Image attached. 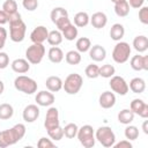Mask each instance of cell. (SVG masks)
<instances>
[{
	"instance_id": "6da1fadb",
	"label": "cell",
	"mask_w": 148,
	"mask_h": 148,
	"mask_svg": "<svg viewBox=\"0 0 148 148\" xmlns=\"http://www.w3.org/2000/svg\"><path fill=\"white\" fill-rule=\"evenodd\" d=\"M25 131L23 124H16L8 130L0 131V148H6L18 142L25 135Z\"/></svg>"
},
{
	"instance_id": "7a4b0ae2",
	"label": "cell",
	"mask_w": 148,
	"mask_h": 148,
	"mask_svg": "<svg viewBox=\"0 0 148 148\" xmlns=\"http://www.w3.org/2000/svg\"><path fill=\"white\" fill-rule=\"evenodd\" d=\"M9 22V37L14 43H21L25 37L27 25L21 18V14L16 13L8 16Z\"/></svg>"
},
{
	"instance_id": "3957f363",
	"label": "cell",
	"mask_w": 148,
	"mask_h": 148,
	"mask_svg": "<svg viewBox=\"0 0 148 148\" xmlns=\"http://www.w3.org/2000/svg\"><path fill=\"white\" fill-rule=\"evenodd\" d=\"M14 87L16 90L24 92L27 95H31L34 92H36L37 90V82L25 75H20L14 80Z\"/></svg>"
},
{
	"instance_id": "277c9868",
	"label": "cell",
	"mask_w": 148,
	"mask_h": 148,
	"mask_svg": "<svg viewBox=\"0 0 148 148\" xmlns=\"http://www.w3.org/2000/svg\"><path fill=\"white\" fill-rule=\"evenodd\" d=\"M82 84H83L82 76L77 73H72L65 79V82H62V88L65 92H67L68 95H75L80 91Z\"/></svg>"
},
{
	"instance_id": "5b68a950",
	"label": "cell",
	"mask_w": 148,
	"mask_h": 148,
	"mask_svg": "<svg viewBox=\"0 0 148 148\" xmlns=\"http://www.w3.org/2000/svg\"><path fill=\"white\" fill-rule=\"evenodd\" d=\"M95 139L103 146V147H113L116 143V135L111 127L109 126H101L97 128L95 133Z\"/></svg>"
},
{
	"instance_id": "8992f818",
	"label": "cell",
	"mask_w": 148,
	"mask_h": 148,
	"mask_svg": "<svg viewBox=\"0 0 148 148\" xmlns=\"http://www.w3.org/2000/svg\"><path fill=\"white\" fill-rule=\"evenodd\" d=\"M80 143L84 147V148H92L95 146L96 139H95V132L92 126L90 125H83L82 127H80L77 130V134H76Z\"/></svg>"
},
{
	"instance_id": "52a82bcc",
	"label": "cell",
	"mask_w": 148,
	"mask_h": 148,
	"mask_svg": "<svg viewBox=\"0 0 148 148\" xmlns=\"http://www.w3.org/2000/svg\"><path fill=\"white\" fill-rule=\"evenodd\" d=\"M131 46L126 42H118L112 50V59L117 64H124L130 59Z\"/></svg>"
},
{
	"instance_id": "ba28073f",
	"label": "cell",
	"mask_w": 148,
	"mask_h": 148,
	"mask_svg": "<svg viewBox=\"0 0 148 148\" xmlns=\"http://www.w3.org/2000/svg\"><path fill=\"white\" fill-rule=\"evenodd\" d=\"M44 56H45V46L43 44L32 43V45H30L25 50V59L32 65L39 64L43 60Z\"/></svg>"
},
{
	"instance_id": "9c48e42d",
	"label": "cell",
	"mask_w": 148,
	"mask_h": 148,
	"mask_svg": "<svg viewBox=\"0 0 148 148\" xmlns=\"http://www.w3.org/2000/svg\"><path fill=\"white\" fill-rule=\"evenodd\" d=\"M110 88L113 92H117L118 95L120 96H124L128 92V84L127 82L125 81V79L123 76H119V75H113L110 77Z\"/></svg>"
},
{
	"instance_id": "30bf717a",
	"label": "cell",
	"mask_w": 148,
	"mask_h": 148,
	"mask_svg": "<svg viewBox=\"0 0 148 148\" xmlns=\"http://www.w3.org/2000/svg\"><path fill=\"white\" fill-rule=\"evenodd\" d=\"M44 126H45L46 131L53 130V128L60 126V123H59V111H58L57 108H54V106L49 108V110L46 111V116H45V120H44Z\"/></svg>"
},
{
	"instance_id": "8fae6325",
	"label": "cell",
	"mask_w": 148,
	"mask_h": 148,
	"mask_svg": "<svg viewBox=\"0 0 148 148\" xmlns=\"http://www.w3.org/2000/svg\"><path fill=\"white\" fill-rule=\"evenodd\" d=\"M130 109L133 111L134 114L140 116L141 118H148V104L140 98H134L131 102V106Z\"/></svg>"
},
{
	"instance_id": "7c38bea8",
	"label": "cell",
	"mask_w": 148,
	"mask_h": 148,
	"mask_svg": "<svg viewBox=\"0 0 148 148\" xmlns=\"http://www.w3.org/2000/svg\"><path fill=\"white\" fill-rule=\"evenodd\" d=\"M49 36V30L44 25H38L36 27L31 34H30V39L32 43H37V44H43Z\"/></svg>"
},
{
	"instance_id": "4fadbf2b",
	"label": "cell",
	"mask_w": 148,
	"mask_h": 148,
	"mask_svg": "<svg viewBox=\"0 0 148 148\" xmlns=\"http://www.w3.org/2000/svg\"><path fill=\"white\" fill-rule=\"evenodd\" d=\"M54 95L50 90H40L37 92L35 101L39 106H51L54 103Z\"/></svg>"
},
{
	"instance_id": "5bb4252c",
	"label": "cell",
	"mask_w": 148,
	"mask_h": 148,
	"mask_svg": "<svg viewBox=\"0 0 148 148\" xmlns=\"http://www.w3.org/2000/svg\"><path fill=\"white\" fill-rule=\"evenodd\" d=\"M22 117L25 123H34L39 117V108L36 104L27 105L22 112Z\"/></svg>"
},
{
	"instance_id": "9a60e30c",
	"label": "cell",
	"mask_w": 148,
	"mask_h": 148,
	"mask_svg": "<svg viewBox=\"0 0 148 148\" xmlns=\"http://www.w3.org/2000/svg\"><path fill=\"white\" fill-rule=\"evenodd\" d=\"M132 69L139 72V71H147L148 69V56H133L131 58L130 62Z\"/></svg>"
},
{
	"instance_id": "2e32d148",
	"label": "cell",
	"mask_w": 148,
	"mask_h": 148,
	"mask_svg": "<svg viewBox=\"0 0 148 148\" xmlns=\"http://www.w3.org/2000/svg\"><path fill=\"white\" fill-rule=\"evenodd\" d=\"M99 105L103 109H111L116 104V95L112 91H104L98 98Z\"/></svg>"
},
{
	"instance_id": "e0dca14e",
	"label": "cell",
	"mask_w": 148,
	"mask_h": 148,
	"mask_svg": "<svg viewBox=\"0 0 148 148\" xmlns=\"http://www.w3.org/2000/svg\"><path fill=\"white\" fill-rule=\"evenodd\" d=\"M89 22L91 23V25H92L94 28H96V29H102V28H104V27L106 25V23H108V16H106L105 13H103V12H96V13H94V14L91 15Z\"/></svg>"
},
{
	"instance_id": "ac0fdd59",
	"label": "cell",
	"mask_w": 148,
	"mask_h": 148,
	"mask_svg": "<svg viewBox=\"0 0 148 148\" xmlns=\"http://www.w3.org/2000/svg\"><path fill=\"white\" fill-rule=\"evenodd\" d=\"M89 57L96 62L103 61L106 57V50L102 45L96 44V45H94L89 49Z\"/></svg>"
},
{
	"instance_id": "d6986e66",
	"label": "cell",
	"mask_w": 148,
	"mask_h": 148,
	"mask_svg": "<svg viewBox=\"0 0 148 148\" xmlns=\"http://www.w3.org/2000/svg\"><path fill=\"white\" fill-rule=\"evenodd\" d=\"M10 66H12V69L18 74H24L30 69V62L27 59H22V58L13 60Z\"/></svg>"
},
{
	"instance_id": "ffe728a7",
	"label": "cell",
	"mask_w": 148,
	"mask_h": 148,
	"mask_svg": "<svg viewBox=\"0 0 148 148\" xmlns=\"http://www.w3.org/2000/svg\"><path fill=\"white\" fill-rule=\"evenodd\" d=\"M45 86H46L47 90H50L51 92H57L62 88V80L59 76L52 75V76H49L46 79Z\"/></svg>"
},
{
	"instance_id": "44dd1931",
	"label": "cell",
	"mask_w": 148,
	"mask_h": 148,
	"mask_svg": "<svg viewBox=\"0 0 148 148\" xmlns=\"http://www.w3.org/2000/svg\"><path fill=\"white\" fill-rule=\"evenodd\" d=\"M133 47L138 53L146 52L147 49H148V38L146 36H143V35L136 36L133 39Z\"/></svg>"
},
{
	"instance_id": "7402d4cb",
	"label": "cell",
	"mask_w": 148,
	"mask_h": 148,
	"mask_svg": "<svg viewBox=\"0 0 148 148\" xmlns=\"http://www.w3.org/2000/svg\"><path fill=\"white\" fill-rule=\"evenodd\" d=\"M128 89H131L134 94H141L146 90V81L141 77H134L130 81Z\"/></svg>"
},
{
	"instance_id": "603a6c76",
	"label": "cell",
	"mask_w": 148,
	"mask_h": 148,
	"mask_svg": "<svg viewBox=\"0 0 148 148\" xmlns=\"http://www.w3.org/2000/svg\"><path fill=\"white\" fill-rule=\"evenodd\" d=\"M47 57H49V60L53 64H59L64 60V52L60 47L58 46H52L50 50H49V53H47Z\"/></svg>"
},
{
	"instance_id": "cb8c5ba5",
	"label": "cell",
	"mask_w": 148,
	"mask_h": 148,
	"mask_svg": "<svg viewBox=\"0 0 148 148\" xmlns=\"http://www.w3.org/2000/svg\"><path fill=\"white\" fill-rule=\"evenodd\" d=\"M125 35V28L120 23H114L110 29V37L112 40L119 42Z\"/></svg>"
},
{
	"instance_id": "d4e9b609",
	"label": "cell",
	"mask_w": 148,
	"mask_h": 148,
	"mask_svg": "<svg viewBox=\"0 0 148 148\" xmlns=\"http://www.w3.org/2000/svg\"><path fill=\"white\" fill-rule=\"evenodd\" d=\"M89 21H90V17L87 12H79L74 15V25L76 28H83L88 25Z\"/></svg>"
},
{
	"instance_id": "484cf974",
	"label": "cell",
	"mask_w": 148,
	"mask_h": 148,
	"mask_svg": "<svg viewBox=\"0 0 148 148\" xmlns=\"http://www.w3.org/2000/svg\"><path fill=\"white\" fill-rule=\"evenodd\" d=\"M134 120V113L131 109H123L118 113V121L124 125H128Z\"/></svg>"
},
{
	"instance_id": "4316f807",
	"label": "cell",
	"mask_w": 148,
	"mask_h": 148,
	"mask_svg": "<svg viewBox=\"0 0 148 148\" xmlns=\"http://www.w3.org/2000/svg\"><path fill=\"white\" fill-rule=\"evenodd\" d=\"M114 13L119 17H125L130 14V5L127 0H123L120 2L114 3Z\"/></svg>"
},
{
	"instance_id": "83f0119b",
	"label": "cell",
	"mask_w": 148,
	"mask_h": 148,
	"mask_svg": "<svg viewBox=\"0 0 148 148\" xmlns=\"http://www.w3.org/2000/svg\"><path fill=\"white\" fill-rule=\"evenodd\" d=\"M50 17H51V21L56 24L58 21H60L61 18L64 17H68V12L62 8V7H56L51 10V14H50Z\"/></svg>"
},
{
	"instance_id": "f1b7e54d",
	"label": "cell",
	"mask_w": 148,
	"mask_h": 148,
	"mask_svg": "<svg viewBox=\"0 0 148 148\" xmlns=\"http://www.w3.org/2000/svg\"><path fill=\"white\" fill-rule=\"evenodd\" d=\"M62 34L61 31L59 30H52V31H49V36H47V43L52 46H58L59 44H61L62 42Z\"/></svg>"
},
{
	"instance_id": "f546056e",
	"label": "cell",
	"mask_w": 148,
	"mask_h": 148,
	"mask_svg": "<svg viewBox=\"0 0 148 148\" xmlns=\"http://www.w3.org/2000/svg\"><path fill=\"white\" fill-rule=\"evenodd\" d=\"M75 46H76V51H79L80 53H84L89 51V49L91 47V42L88 37H80L76 40Z\"/></svg>"
},
{
	"instance_id": "4dcf8cb0",
	"label": "cell",
	"mask_w": 148,
	"mask_h": 148,
	"mask_svg": "<svg viewBox=\"0 0 148 148\" xmlns=\"http://www.w3.org/2000/svg\"><path fill=\"white\" fill-rule=\"evenodd\" d=\"M65 60L68 65H79L81 62V53L75 50H71L66 53Z\"/></svg>"
},
{
	"instance_id": "1f68e13d",
	"label": "cell",
	"mask_w": 148,
	"mask_h": 148,
	"mask_svg": "<svg viewBox=\"0 0 148 148\" xmlns=\"http://www.w3.org/2000/svg\"><path fill=\"white\" fill-rule=\"evenodd\" d=\"M14 114V109L10 104L8 103H2L0 104V119L1 120H7L10 119Z\"/></svg>"
},
{
	"instance_id": "d6a6232c",
	"label": "cell",
	"mask_w": 148,
	"mask_h": 148,
	"mask_svg": "<svg viewBox=\"0 0 148 148\" xmlns=\"http://www.w3.org/2000/svg\"><path fill=\"white\" fill-rule=\"evenodd\" d=\"M61 34H62V37H65V39H67V40H74L77 37L79 31H77V28L74 24L71 23L69 25H67L61 31Z\"/></svg>"
},
{
	"instance_id": "836d02e7",
	"label": "cell",
	"mask_w": 148,
	"mask_h": 148,
	"mask_svg": "<svg viewBox=\"0 0 148 148\" xmlns=\"http://www.w3.org/2000/svg\"><path fill=\"white\" fill-rule=\"evenodd\" d=\"M2 10H3L8 16L18 13L16 1H15V0H6V1L3 2V5H2Z\"/></svg>"
},
{
	"instance_id": "e575fe53",
	"label": "cell",
	"mask_w": 148,
	"mask_h": 148,
	"mask_svg": "<svg viewBox=\"0 0 148 148\" xmlns=\"http://www.w3.org/2000/svg\"><path fill=\"white\" fill-rule=\"evenodd\" d=\"M114 73H116V68L112 65H110V64L103 65L102 67H99V71H98L99 76L105 77V79H110L111 76L114 75Z\"/></svg>"
},
{
	"instance_id": "d590c367",
	"label": "cell",
	"mask_w": 148,
	"mask_h": 148,
	"mask_svg": "<svg viewBox=\"0 0 148 148\" xmlns=\"http://www.w3.org/2000/svg\"><path fill=\"white\" fill-rule=\"evenodd\" d=\"M62 130H64V135H65L67 139H74V138L76 136V134H77L79 127H77L76 124L69 123V124H67Z\"/></svg>"
},
{
	"instance_id": "8d00e7d4",
	"label": "cell",
	"mask_w": 148,
	"mask_h": 148,
	"mask_svg": "<svg viewBox=\"0 0 148 148\" xmlns=\"http://www.w3.org/2000/svg\"><path fill=\"white\" fill-rule=\"evenodd\" d=\"M125 138L127 140H136L138 136H139V130L136 126H133V125H127V127L125 128Z\"/></svg>"
},
{
	"instance_id": "74e56055",
	"label": "cell",
	"mask_w": 148,
	"mask_h": 148,
	"mask_svg": "<svg viewBox=\"0 0 148 148\" xmlns=\"http://www.w3.org/2000/svg\"><path fill=\"white\" fill-rule=\"evenodd\" d=\"M98 71H99V67H98L97 65L90 64V65H88V66L86 67L84 73H86V75H87V77H89V79H96V77L99 76Z\"/></svg>"
},
{
	"instance_id": "f35d334b",
	"label": "cell",
	"mask_w": 148,
	"mask_h": 148,
	"mask_svg": "<svg viewBox=\"0 0 148 148\" xmlns=\"http://www.w3.org/2000/svg\"><path fill=\"white\" fill-rule=\"evenodd\" d=\"M47 134H49V136L51 138V140L59 141V140H61L62 136H64V130H62L60 126H58V127H56V128H53V130H49V131H47Z\"/></svg>"
},
{
	"instance_id": "ab89813d",
	"label": "cell",
	"mask_w": 148,
	"mask_h": 148,
	"mask_svg": "<svg viewBox=\"0 0 148 148\" xmlns=\"http://www.w3.org/2000/svg\"><path fill=\"white\" fill-rule=\"evenodd\" d=\"M139 20L142 24H148V7L142 6L139 10Z\"/></svg>"
},
{
	"instance_id": "60d3db41",
	"label": "cell",
	"mask_w": 148,
	"mask_h": 148,
	"mask_svg": "<svg viewBox=\"0 0 148 148\" xmlns=\"http://www.w3.org/2000/svg\"><path fill=\"white\" fill-rule=\"evenodd\" d=\"M22 5L23 7L29 10V12H34L37 9L38 7V0H23L22 1Z\"/></svg>"
},
{
	"instance_id": "b9f144b4",
	"label": "cell",
	"mask_w": 148,
	"mask_h": 148,
	"mask_svg": "<svg viewBox=\"0 0 148 148\" xmlns=\"http://www.w3.org/2000/svg\"><path fill=\"white\" fill-rule=\"evenodd\" d=\"M54 142L51 141V139H46V138H40L39 141L37 142V147L38 148H49V147H54Z\"/></svg>"
},
{
	"instance_id": "7bdbcfd3",
	"label": "cell",
	"mask_w": 148,
	"mask_h": 148,
	"mask_svg": "<svg viewBox=\"0 0 148 148\" xmlns=\"http://www.w3.org/2000/svg\"><path fill=\"white\" fill-rule=\"evenodd\" d=\"M9 65V56L6 52H0V69L7 68Z\"/></svg>"
},
{
	"instance_id": "ee69618b",
	"label": "cell",
	"mask_w": 148,
	"mask_h": 148,
	"mask_svg": "<svg viewBox=\"0 0 148 148\" xmlns=\"http://www.w3.org/2000/svg\"><path fill=\"white\" fill-rule=\"evenodd\" d=\"M7 36H8L7 30H6L3 27H1V25H0V50L5 46L6 40H7Z\"/></svg>"
},
{
	"instance_id": "f6af8a7d",
	"label": "cell",
	"mask_w": 148,
	"mask_h": 148,
	"mask_svg": "<svg viewBox=\"0 0 148 148\" xmlns=\"http://www.w3.org/2000/svg\"><path fill=\"white\" fill-rule=\"evenodd\" d=\"M71 24V21H69V18L68 17H64V18H61L60 21H58L57 23H56V25H57V28L59 29V31H62L67 25H69Z\"/></svg>"
},
{
	"instance_id": "bcb514c9",
	"label": "cell",
	"mask_w": 148,
	"mask_h": 148,
	"mask_svg": "<svg viewBox=\"0 0 148 148\" xmlns=\"http://www.w3.org/2000/svg\"><path fill=\"white\" fill-rule=\"evenodd\" d=\"M114 148H132V143L130 142V140H121L119 141L118 143H114L113 145Z\"/></svg>"
},
{
	"instance_id": "7dc6e473",
	"label": "cell",
	"mask_w": 148,
	"mask_h": 148,
	"mask_svg": "<svg viewBox=\"0 0 148 148\" xmlns=\"http://www.w3.org/2000/svg\"><path fill=\"white\" fill-rule=\"evenodd\" d=\"M127 2L130 5V7H132V8H140V7H142L145 0H127Z\"/></svg>"
},
{
	"instance_id": "c3c4849f",
	"label": "cell",
	"mask_w": 148,
	"mask_h": 148,
	"mask_svg": "<svg viewBox=\"0 0 148 148\" xmlns=\"http://www.w3.org/2000/svg\"><path fill=\"white\" fill-rule=\"evenodd\" d=\"M6 23H8V15L1 9L0 10V25H3Z\"/></svg>"
},
{
	"instance_id": "681fc988",
	"label": "cell",
	"mask_w": 148,
	"mask_h": 148,
	"mask_svg": "<svg viewBox=\"0 0 148 148\" xmlns=\"http://www.w3.org/2000/svg\"><path fill=\"white\" fill-rule=\"evenodd\" d=\"M142 130L145 134H148V120H145L142 124Z\"/></svg>"
},
{
	"instance_id": "f907efd6",
	"label": "cell",
	"mask_w": 148,
	"mask_h": 148,
	"mask_svg": "<svg viewBox=\"0 0 148 148\" xmlns=\"http://www.w3.org/2000/svg\"><path fill=\"white\" fill-rule=\"evenodd\" d=\"M3 90H5V84H3V82L0 80V95L3 92Z\"/></svg>"
},
{
	"instance_id": "816d5d0a",
	"label": "cell",
	"mask_w": 148,
	"mask_h": 148,
	"mask_svg": "<svg viewBox=\"0 0 148 148\" xmlns=\"http://www.w3.org/2000/svg\"><path fill=\"white\" fill-rule=\"evenodd\" d=\"M113 3H117V2H120V1H123V0H111Z\"/></svg>"
}]
</instances>
